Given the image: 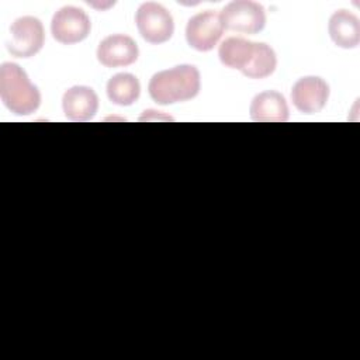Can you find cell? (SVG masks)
Returning a JSON list of instances; mask_svg holds the SVG:
<instances>
[{
	"mask_svg": "<svg viewBox=\"0 0 360 360\" xmlns=\"http://www.w3.org/2000/svg\"><path fill=\"white\" fill-rule=\"evenodd\" d=\"M250 118L257 122H285L290 110L284 96L276 90H266L256 94L249 107Z\"/></svg>",
	"mask_w": 360,
	"mask_h": 360,
	"instance_id": "obj_11",
	"label": "cell"
},
{
	"mask_svg": "<svg viewBox=\"0 0 360 360\" xmlns=\"http://www.w3.org/2000/svg\"><path fill=\"white\" fill-rule=\"evenodd\" d=\"M328 32L339 48H357L360 42V21L352 11L338 10L329 18Z\"/></svg>",
	"mask_w": 360,
	"mask_h": 360,
	"instance_id": "obj_12",
	"label": "cell"
},
{
	"mask_svg": "<svg viewBox=\"0 0 360 360\" xmlns=\"http://www.w3.org/2000/svg\"><path fill=\"white\" fill-rule=\"evenodd\" d=\"M256 51V42L240 37H231L221 42L218 56L224 66L240 70L242 73L250 65Z\"/></svg>",
	"mask_w": 360,
	"mask_h": 360,
	"instance_id": "obj_13",
	"label": "cell"
},
{
	"mask_svg": "<svg viewBox=\"0 0 360 360\" xmlns=\"http://www.w3.org/2000/svg\"><path fill=\"white\" fill-rule=\"evenodd\" d=\"M221 15L212 10H207L193 15L186 25L187 44L200 52L211 51L224 34Z\"/></svg>",
	"mask_w": 360,
	"mask_h": 360,
	"instance_id": "obj_7",
	"label": "cell"
},
{
	"mask_svg": "<svg viewBox=\"0 0 360 360\" xmlns=\"http://www.w3.org/2000/svg\"><path fill=\"white\" fill-rule=\"evenodd\" d=\"M107 96L117 105H132L141 94L139 80L131 73H117L107 82Z\"/></svg>",
	"mask_w": 360,
	"mask_h": 360,
	"instance_id": "obj_14",
	"label": "cell"
},
{
	"mask_svg": "<svg viewBox=\"0 0 360 360\" xmlns=\"http://www.w3.org/2000/svg\"><path fill=\"white\" fill-rule=\"evenodd\" d=\"M0 98L4 107L15 115H31L41 105L38 87L14 62H4L0 66Z\"/></svg>",
	"mask_w": 360,
	"mask_h": 360,
	"instance_id": "obj_2",
	"label": "cell"
},
{
	"mask_svg": "<svg viewBox=\"0 0 360 360\" xmlns=\"http://www.w3.org/2000/svg\"><path fill=\"white\" fill-rule=\"evenodd\" d=\"M226 30L242 34H257L266 25L264 7L250 0H235L228 3L219 13Z\"/></svg>",
	"mask_w": 360,
	"mask_h": 360,
	"instance_id": "obj_5",
	"label": "cell"
},
{
	"mask_svg": "<svg viewBox=\"0 0 360 360\" xmlns=\"http://www.w3.org/2000/svg\"><path fill=\"white\" fill-rule=\"evenodd\" d=\"M200 70L186 63L155 73L149 80L148 91L155 103L169 105L194 98L200 93Z\"/></svg>",
	"mask_w": 360,
	"mask_h": 360,
	"instance_id": "obj_1",
	"label": "cell"
},
{
	"mask_svg": "<svg viewBox=\"0 0 360 360\" xmlns=\"http://www.w3.org/2000/svg\"><path fill=\"white\" fill-rule=\"evenodd\" d=\"M135 24L141 37L155 45L169 41L174 32L172 14L155 1H146L139 6L135 14Z\"/></svg>",
	"mask_w": 360,
	"mask_h": 360,
	"instance_id": "obj_3",
	"label": "cell"
},
{
	"mask_svg": "<svg viewBox=\"0 0 360 360\" xmlns=\"http://www.w3.org/2000/svg\"><path fill=\"white\" fill-rule=\"evenodd\" d=\"M139 55L136 42L124 34L105 37L97 46V59L105 68H121L132 65Z\"/></svg>",
	"mask_w": 360,
	"mask_h": 360,
	"instance_id": "obj_9",
	"label": "cell"
},
{
	"mask_svg": "<svg viewBox=\"0 0 360 360\" xmlns=\"http://www.w3.org/2000/svg\"><path fill=\"white\" fill-rule=\"evenodd\" d=\"M329 84L319 76H304L291 89L294 107L304 114H316L328 103Z\"/></svg>",
	"mask_w": 360,
	"mask_h": 360,
	"instance_id": "obj_8",
	"label": "cell"
},
{
	"mask_svg": "<svg viewBox=\"0 0 360 360\" xmlns=\"http://www.w3.org/2000/svg\"><path fill=\"white\" fill-rule=\"evenodd\" d=\"M276 66L277 56L273 48L264 42H256L255 55L243 75L249 79H264L276 70Z\"/></svg>",
	"mask_w": 360,
	"mask_h": 360,
	"instance_id": "obj_15",
	"label": "cell"
},
{
	"mask_svg": "<svg viewBox=\"0 0 360 360\" xmlns=\"http://www.w3.org/2000/svg\"><path fill=\"white\" fill-rule=\"evenodd\" d=\"M45 42V31L41 20L32 15H24L10 25V41L7 51L17 58H31L37 55Z\"/></svg>",
	"mask_w": 360,
	"mask_h": 360,
	"instance_id": "obj_4",
	"label": "cell"
},
{
	"mask_svg": "<svg viewBox=\"0 0 360 360\" xmlns=\"http://www.w3.org/2000/svg\"><path fill=\"white\" fill-rule=\"evenodd\" d=\"M62 108L70 121H89L98 110V97L89 86H73L65 91Z\"/></svg>",
	"mask_w": 360,
	"mask_h": 360,
	"instance_id": "obj_10",
	"label": "cell"
},
{
	"mask_svg": "<svg viewBox=\"0 0 360 360\" xmlns=\"http://www.w3.org/2000/svg\"><path fill=\"white\" fill-rule=\"evenodd\" d=\"M90 30L91 22L89 15L75 6H65L59 8L51 21L52 37L63 45L82 42L89 37Z\"/></svg>",
	"mask_w": 360,
	"mask_h": 360,
	"instance_id": "obj_6",
	"label": "cell"
}]
</instances>
